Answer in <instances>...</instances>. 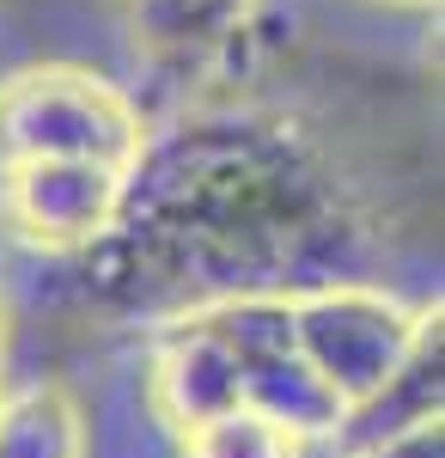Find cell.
Masks as SVG:
<instances>
[{"mask_svg":"<svg viewBox=\"0 0 445 458\" xmlns=\"http://www.w3.org/2000/svg\"><path fill=\"white\" fill-rule=\"evenodd\" d=\"M250 13H256V0H122L135 43L159 68L177 73L220 68L250 31Z\"/></svg>","mask_w":445,"mask_h":458,"instance_id":"cell-7","label":"cell"},{"mask_svg":"<svg viewBox=\"0 0 445 458\" xmlns=\"http://www.w3.org/2000/svg\"><path fill=\"white\" fill-rule=\"evenodd\" d=\"M153 397L177 434L226 410H250L323 446L342 422V403L293 349L287 300H232L165 318L153 343Z\"/></svg>","mask_w":445,"mask_h":458,"instance_id":"cell-2","label":"cell"},{"mask_svg":"<svg viewBox=\"0 0 445 458\" xmlns=\"http://www.w3.org/2000/svg\"><path fill=\"white\" fill-rule=\"evenodd\" d=\"M440 397H445V330H440V300H433V306H421V324H415L403 360L390 367V379L366 403H354L323 446L336 458H348V453H366L378 440H390V434L427 428V422H440Z\"/></svg>","mask_w":445,"mask_h":458,"instance_id":"cell-6","label":"cell"},{"mask_svg":"<svg viewBox=\"0 0 445 458\" xmlns=\"http://www.w3.org/2000/svg\"><path fill=\"white\" fill-rule=\"evenodd\" d=\"M0 458H86V416L55 379L0 391Z\"/></svg>","mask_w":445,"mask_h":458,"instance_id":"cell-8","label":"cell"},{"mask_svg":"<svg viewBox=\"0 0 445 458\" xmlns=\"http://www.w3.org/2000/svg\"><path fill=\"white\" fill-rule=\"evenodd\" d=\"M140 141L147 123L129 105V92L92 68L43 62L0 80V165L80 159V165L129 172Z\"/></svg>","mask_w":445,"mask_h":458,"instance_id":"cell-3","label":"cell"},{"mask_svg":"<svg viewBox=\"0 0 445 458\" xmlns=\"http://www.w3.org/2000/svg\"><path fill=\"white\" fill-rule=\"evenodd\" d=\"M397 6H440V0H397Z\"/></svg>","mask_w":445,"mask_h":458,"instance_id":"cell-11","label":"cell"},{"mask_svg":"<svg viewBox=\"0 0 445 458\" xmlns=\"http://www.w3.org/2000/svg\"><path fill=\"white\" fill-rule=\"evenodd\" d=\"M317 446L299 440L293 428L250 416V410H226L207 422L183 428V458H311Z\"/></svg>","mask_w":445,"mask_h":458,"instance_id":"cell-9","label":"cell"},{"mask_svg":"<svg viewBox=\"0 0 445 458\" xmlns=\"http://www.w3.org/2000/svg\"><path fill=\"white\" fill-rule=\"evenodd\" d=\"M348 458H445V428L427 422V428H409V434H390L366 453H348Z\"/></svg>","mask_w":445,"mask_h":458,"instance_id":"cell-10","label":"cell"},{"mask_svg":"<svg viewBox=\"0 0 445 458\" xmlns=\"http://www.w3.org/2000/svg\"><path fill=\"white\" fill-rule=\"evenodd\" d=\"M116 190H122V172L110 165H80V159L0 165V220L37 250L80 257L110 226Z\"/></svg>","mask_w":445,"mask_h":458,"instance_id":"cell-5","label":"cell"},{"mask_svg":"<svg viewBox=\"0 0 445 458\" xmlns=\"http://www.w3.org/2000/svg\"><path fill=\"white\" fill-rule=\"evenodd\" d=\"M287 324H293V349L311 367V379L348 416L354 403H366L390 379V367L403 360L421 312H409L403 300H390L373 282H336L287 300Z\"/></svg>","mask_w":445,"mask_h":458,"instance_id":"cell-4","label":"cell"},{"mask_svg":"<svg viewBox=\"0 0 445 458\" xmlns=\"http://www.w3.org/2000/svg\"><path fill=\"white\" fill-rule=\"evenodd\" d=\"M366 220L306 129L269 110H196L147 135L110 226L80 250L86 293L129 318L299 300L360 282Z\"/></svg>","mask_w":445,"mask_h":458,"instance_id":"cell-1","label":"cell"}]
</instances>
